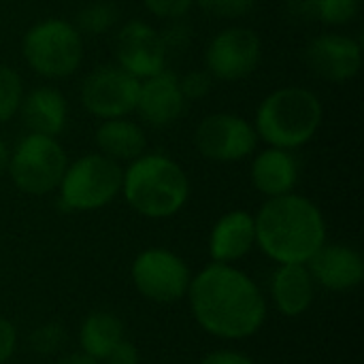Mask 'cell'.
Segmentation results:
<instances>
[{
	"mask_svg": "<svg viewBox=\"0 0 364 364\" xmlns=\"http://www.w3.org/2000/svg\"><path fill=\"white\" fill-rule=\"evenodd\" d=\"M196 324L226 341L254 337L267 320V301L258 284L232 264L205 267L188 288Z\"/></svg>",
	"mask_w": 364,
	"mask_h": 364,
	"instance_id": "6da1fadb",
	"label": "cell"
},
{
	"mask_svg": "<svg viewBox=\"0 0 364 364\" xmlns=\"http://www.w3.org/2000/svg\"><path fill=\"white\" fill-rule=\"evenodd\" d=\"M254 222L256 245L277 264H307L326 243L320 207L296 192L267 198Z\"/></svg>",
	"mask_w": 364,
	"mask_h": 364,
	"instance_id": "7a4b0ae2",
	"label": "cell"
},
{
	"mask_svg": "<svg viewBox=\"0 0 364 364\" xmlns=\"http://www.w3.org/2000/svg\"><path fill=\"white\" fill-rule=\"evenodd\" d=\"M122 196L134 213L147 220H166L186 207L190 179L171 156L145 151L124 168Z\"/></svg>",
	"mask_w": 364,
	"mask_h": 364,
	"instance_id": "3957f363",
	"label": "cell"
},
{
	"mask_svg": "<svg viewBox=\"0 0 364 364\" xmlns=\"http://www.w3.org/2000/svg\"><path fill=\"white\" fill-rule=\"evenodd\" d=\"M322 119L324 107L314 90L284 85L260 100L252 124L267 145L294 151L314 141Z\"/></svg>",
	"mask_w": 364,
	"mask_h": 364,
	"instance_id": "277c9868",
	"label": "cell"
},
{
	"mask_svg": "<svg viewBox=\"0 0 364 364\" xmlns=\"http://www.w3.org/2000/svg\"><path fill=\"white\" fill-rule=\"evenodd\" d=\"M83 34L64 17L32 23L21 38V58L38 77L60 81L73 77L83 62Z\"/></svg>",
	"mask_w": 364,
	"mask_h": 364,
	"instance_id": "5b68a950",
	"label": "cell"
},
{
	"mask_svg": "<svg viewBox=\"0 0 364 364\" xmlns=\"http://www.w3.org/2000/svg\"><path fill=\"white\" fill-rule=\"evenodd\" d=\"M124 166L100 151L83 154L66 164L58 186L60 205L66 211H98L122 194Z\"/></svg>",
	"mask_w": 364,
	"mask_h": 364,
	"instance_id": "8992f818",
	"label": "cell"
},
{
	"mask_svg": "<svg viewBox=\"0 0 364 364\" xmlns=\"http://www.w3.org/2000/svg\"><path fill=\"white\" fill-rule=\"evenodd\" d=\"M66 149L55 136L28 132L11 149L9 177L28 196H45L58 190L66 171Z\"/></svg>",
	"mask_w": 364,
	"mask_h": 364,
	"instance_id": "52a82bcc",
	"label": "cell"
},
{
	"mask_svg": "<svg viewBox=\"0 0 364 364\" xmlns=\"http://www.w3.org/2000/svg\"><path fill=\"white\" fill-rule=\"evenodd\" d=\"M136 292L158 305H171L188 294L192 275L188 264L171 250L151 247L141 252L130 269Z\"/></svg>",
	"mask_w": 364,
	"mask_h": 364,
	"instance_id": "ba28073f",
	"label": "cell"
},
{
	"mask_svg": "<svg viewBox=\"0 0 364 364\" xmlns=\"http://www.w3.org/2000/svg\"><path fill=\"white\" fill-rule=\"evenodd\" d=\"M262 62V38L247 26L220 30L205 49V70L218 81H243Z\"/></svg>",
	"mask_w": 364,
	"mask_h": 364,
	"instance_id": "9c48e42d",
	"label": "cell"
},
{
	"mask_svg": "<svg viewBox=\"0 0 364 364\" xmlns=\"http://www.w3.org/2000/svg\"><path fill=\"white\" fill-rule=\"evenodd\" d=\"M258 143L254 124L237 113H211L194 130V147L211 162H241L254 156Z\"/></svg>",
	"mask_w": 364,
	"mask_h": 364,
	"instance_id": "30bf717a",
	"label": "cell"
},
{
	"mask_svg": "<svg viewBox=\"0 0 364 364\" xmlns=\"http://www.w3.org/2000/svg\"><path fill=\"white\" fill-rule=\"evenodd\" d=\"M141 81L117 64H100L81 83V107L96 119L128 117L136 109Z\"/></svg>",
	"mask_w": 364,
	"mask_h": 364,
	"instance_id": "8fae6325",
	"label": "cell"
},
{
	"mask_svg": "<svg viewBox=\"0 0 364 364\" xmlns=\"http://www.w3.org/2000/svg\"><path fill=\"white\" fill-rule=\"evenodd\" d=\"M166 55L162 32L143 19L126 21L115 34V64L139 81L164 70Z\"/></svg>",
	"mask_w": 364,
	"mask_h": 364,
	"instance_id": "7c38bea8",
	"label": "cell"
},
{
	"mask_svg": "<svg viewBox=\"0 0 364 364\" xmlns=\"http://www.w3.org/2000/svg\"><path fill=\"white\" fill-rule=\"evenodd\" d=\"M307 68L324 81H352L363 68V45L358 38L341 32H322L305 47Z\"/></svg>",
	"mask_w": 364,
	"mask_h": 364,
	"instance_id": "4fadbf2b",
	"label": "cell"
},
{
	"mask_svg": "<svg viewBox=\"0 0 364 364\" xmlns=\"http://www.w3.org/2000/svg\"><path fill=\"white\" fill-rule=\"evenodd\" d=\"M186 105L188 100L179 87V77L164 68L147 79H141L134 113H139V117L154 128H166L183 115Z\"/></svg>",
	"mask_w": 364,
	"mask_h": 364,
	"instance_id": "5bb4252c",
	"label": "cell"
},
{
	"mask_svg": "<svg viewBox=\"0 0 364 364\" xmlns=\"http://www.w3.org/2000/svg\"><path fill=\"white\" fill-rule=\"evenodd\" d=\"M307 269L322 288L333 292H346L356 288L364 277V262L360 252L339 243H324L316 256L307 262Z\"/></svg>",
	"mask_w": 364,
	"mask_h": 364,
	"instance_id": "9a60e30c",
	"label": "cell"
},
{
	"mask_svg": "<svg viewBox=\"0 0 364 364\" xmlns=\"http://www.w3.org/2000/svg\"><path fill=\"white\" fill-rule=\"evenodd\" d=\"M256 247V222L254 215L235 209L224 213L211 228L209 254L213 262L232 264L245 258Z\"/></svg>",
	"mask_w": 364,
	"mask_h": 364,
	"instance_id": "2e32d148",
	"label": "cell"
},
{
	"mask_svg": "<svg viewBox=\"0 0 364 364\" xmlns=\"http://www.w3.org/2000/svg\"><path fill=\"white\" fill-rule=\"evenodd\" d=\"M252 186L267 198L284 196L294 192L299 181V162L292 151L271 147L254 151V160L250 166Z\"/></svg>",
	"mask_w": 364,
	"mask_h": 364,
	"instance_id": "e0dca14e",
	"label": "cell"
},
{
	"mask_svg": "<svg viewBox=\"0 0 364 364\" xmlns=\"http://www.w3.org/2000/svg\"><path fill=\"white\" fill-rule=\"evenodd\" d=\"M19 115L28 132H38L58 139L68 124V102L58 87L38 85L26 92Z\"/></svg>",
	"mask_w": 364,
	"mask_h": 364,
	"instance_id": "ac0fdd59",
	"label": "cell"
},
{
	"mask_svg": "<svg viewBox=\"0 0 364 364\" xmlns=\"http://www.w3.org/2000/svg\"><path fill=\"white\" fill-rule=\"evenodd\" d=\"M314 277L307 264H279L271 277V299L286 318L303 316L314 303Z\"/></svg>",
	"mask_w": 364,
	"mask_h": 364,
	"instance_id": "d6986e66",
	"label": "cell"
},
{
	"mask_svg": "<svg viewBox=\"0 0 364 364\" xmlns=\"http://www.w3.org/2000/svg\"><path fill=\"white\" fill-rule=\"evenodd\" d=\"M96 147L107 158L130 164L139 156L147 151V134L145 128L130 117H113L102 119L96 128Z\"/></svg>",
	"mask_w": 364,
	"mask_h": 364,
	"instance_id": "ffe728a7",
	"label": "cell"
},
{
	"mask_svg": "<svg viewBox=\"0 0 364 364\" xmlns=\"http://www.w3.org/2000/svg\"><path fill=\"white\" fill-rule=\"evenodd\" d=\"M124 339V324L111 311L90 314L79 331V343L83 354L94 360H105L107 354Z\"/></svg>",
	"mask_w": 364,
	"mask_h": 364,
	"instance_id": "44dd1931",
	"label": "cell"
},
{
	"mask_svg": "<svg viewBox=\"0 0 364 364\" xmlns=\"http://www.w3.org/2000/svg\"><path fill=\"white\" fill-rule=\"evenodd\" d=\"M23 96L26 85L21 75L9 64H0V124H6L19 115Z\"/></svg>",
	"mask_w": 364,
	"mask_h": 364,
	"instance_id": "7402d4cb",
	"label": "cell"
},
{
	"mask_svg": "<svg viewBox=\"0 0 364 364\" xmlns=\"http://www.w3.org/2000/svg\"><path fill=\"white\" fill-rule=\"evenodd\" d=\"M117 9L111 2H90L77 13L73 23L81 34L100 36L107 34L117 23Z\"/></svg>",
	"mask_w": 364,
	"mask_h": 364,
	"instance_id": "603a6c76",
	"label": "cell"
},
{
	"mask_svg": "<svg viewBox=\"0 0 364 364\" xmlns=\"http://www.w3.org/2000/svg\"><path fill=\"white\" fill-rule=\"evenodd\" d=\"M309 15L318 17L326 26H346L354 21L360 11V0H299Z\"/></svg>",
	"mask_w": 364,
	"mask_h": 364,
	"instance_id": "cb8c5ba5",
	"label": "cell"
},
{
	"mask_svg": "<svg viewBox=\"0 0 364 364\" xmlns=\"http://www.w3.org/2000/svg\"><path fill=\"white\" fill-rule=\"evenodd\" d=\"M66 346V328L60 322H49L32 331L30 348L36 354H53Z\"/></svg>",
	"mask_w": 364,
	"mask_h": 364,
	"instance_id": "d4e9b609",
	"label": "cell"
},
{
	"mask_svg": "<svg viewBox=\"0 0 364 364\" xmlns=\"http://www.w3.org/2000/svg\"><path fill=\"white\" fill-rule=\"evenodd\" d=\"M258 0H194L198 9L218 19H241L254 11Z\"/></svg>",
	"mask_w": 364,
	"mask_h": 364,
	"instance_id": "484cf974",
	"label": "cell"
},
{
	"mask_svg": "<svg viewBox=\"0 0 364 364\" xmlns=\"http://www.w3.org/2000/svg\"><path fill=\"white\" fill-rule=\"evenodd\" d=\"M179 87H181L186 100H203L213 90V77L205 68L190 70L183 77H179Z\"/></svg>",
	"mask_w": 364,
	"mask_h": 364,
	"instance_id": "4316f807",
	"label": "cell"
},
{
	"mask_svg": "<svg viewBox=\"0 0 364 364\" xmlns=\"http://www.w3.org/2000/svg\"><path fill=\"white\" fill-rule=\"evenodd\" d=\"M141 2L154 17L166 21L183 19L194 6V0H141Z\"/></svg>",
	"mask_w": 364,
	"mask_h": 364,
	"instance_id": "83f0119b",
	"label": "cell"
},
{
	"mask_svg": "<svg viewBox=\"0 0 364 364\" xmlns=\"http://www.w3.org/2000/svg\"><path fill=\"white\" fill-rule=\"evenodd\" d=\"M139 350H136V346L134 343H130V341H126V339H122L109 354H107V358L102 360L105 364H139Z\"/></svg>",
	"mask_w": 364,
	"mask_h": 364,
	"instance_id": "f1b7e54d",
	"label": "cell"
},
{
	"mask_svg": "<svg viewBox=\"0 0 364 364\" xmlns=\"http://www.w3.org/2000/svg\"><path fill=\"white\" fill-rule=\"evenodd\" d=\"M15 348H17V328L0 318V364H4L13 354H15Z\"/></svg>",
	"mask_w": 364,
	"mask_h": 364,
	"instance_id": "f546056e",
	"label": "cell"
},
{
	"mask_svg": "<svg viewBox=\"0 0 364 364\" xmlns=\"http://www.w3.org/2000/svg\"><path fill=\"white\" fill-rule=\"evenodd\" d=\"M198 364H254V360L241 352H230V350H220L207 354Z\"/></svg>",
	"mask_w": 364,
	"mask_h": 364,
	"instance_id": "4dcf8cb0",
	"label": "cell"
},
{
	"mask_svg": "<svg viewBox=\"0 0 364 364\" xmlns=\"http://www.w3.org/2000/svg\"><path fill=\"white\" fill-rule=\"evenodd\" d=\"M53 364H98V360L90 358L87 354H68V356H62L60 360H55Z\"/></svg>",
	"mask_w": 364,
	"mask_h": 364,
	"instance_id": "1f68e13d",
	"label": "cell"
},
{
	"mask_svg": "<svg viewBox=\"0 0 364 364\" xmlns=\"http://www.w3.org/2000/svg\"><path fill=\"white\" fill-rule=\"evenodd\" d=\"M9 160H11V147L6 145V141L0 136V177L6 173L9 168Z\"/></svg>",
	"mask_w": 364,
	"mask_h": 364,
	"instance_id": "d6a6232c",
	"label": "cell"
}]
</instances>
